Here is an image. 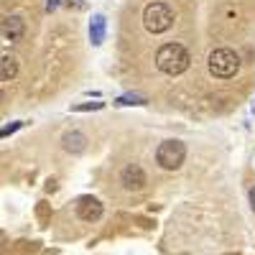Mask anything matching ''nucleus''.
Segmentation results:
<instances>
[{
  "label": "nucleus",
  "instance_id": "obj_11",
  "mask_svg": "<svg viewBox=\"0 0 255 255\" xmlns=\"http://www.w3.org/2000/svg\"><path fill=\"white\" fill-rule=\"evenodd\" d=\"M148 100L143 97V95H123V97H118V105H145Z\"/></svg>",
  "mask_w": 255,
  "mask_h": 255
},
{
  "label": "nucleus",
  "instance_id": "obj_10",
  "mask_svg": "<svg viewBox=\"0 0 255 255\" xmlns=\"http://www.w3.org/2000/svg\"><path fill=\"white\" fill-rule=\"evenodd\" d=\"M90 41L95 46H100L105 41V15H95L90 23Z\"/></svg>",
  "mask_w": 255,
  "mask_h": 255
},
{
  "label": "nucleus",
  "instance_id": "obj_12",
  "mask_svg": "<svg viewBox=\"0 0 255 255\" xmlns=\"http://www.w3.org/2000/svg\"><path fill=\"white\" fill-rule=\"evenodd\" d=\"M105 102H84V105H74V113H87V110H102Z\"/></svg>",
  "mask_w": 255,
  "mask_h": 255
},
{
  "label": "nucleus",
  "instance_id": "obj_6",
  "mask_svg": "<svg viewBox=\"0 0 255 255\" xmlns=\"http://www.w3.org/2000/svg\"><path fill=\"white\" fill-rule=\"evenodd\" d=\"M102 202L95 197H79L77 199V217L82 222H97L102 217Z\"/></svg>",
  "mask_w": 255,
  "mask_h": 255
},
{
  "label": "nucleus",
  "instance_id": "obj_5",
  "mask_svg": "<svg viewBox=\"0 0 255 255\" xmlns=\"http://www.w3.org/2000/svg\"><path fill=\"white\" fill-rule=\"evenodd\" d=\"M120 184L125 191H140L145 186V171L138 163H128L120 171Z\"/></svg>",
  "mask_w": 255,
  "mask_h": 255
},
{
  "label": "nucleus",
  "instance_id": "obj_13",
  "mask_svg": "<svg viewBox=\"0 0 255 255\" xmlns=\"http://www.w3.org/2000/svg\"><path fill=\"white\" fill-rule=\"evenodd\" d=\"M20 125H23V123H13V125H8V128H3V138H8V135H10L13 130H18V128H20Z\"/></svg>",
  "mask_w": 255,
  "mask_h": 255
},
{
  "label": "nucleus",
  "instance_id": "obj_2",
  "mask_svg": "<svg viewBox=\"0 0 255 255\" xmlns=\"http://www.w3.org/2000/svg\"><path fill=\"white\" fill-rule=\"evenodd\" d=\"M207 69L215 79H232L240 72V56H238V51H232L227 46L215 49L207 56Z\"/></svg>",
  "mask_w": 255,
  "mask_h": 255
},
{
  "label": "nucleus",
  "instance_id": "obj_3",
  "mask_svg": "<svg viewBox=\"0 0 255 255\" xmlns=\"http://www.w3.org/2000/svg\"><path fill=\"white\" fill-rule=\"evenodd\" d=\"M174 20H176V13L168 3L156 0V3H148L143 8V26L148 33H166L174 26Z\"/></svg>",
  "mask_w": 255,
  "mask_h": 255
},
{
  "label": "nucleus",
  "instance_id": "obj_1",
  "mask_svg": "<svg viewBox=\"0 0 255 255\" xmlns=\"http://www.w3.org/2000/svg\"><path fill=\"white\" fill-rule=\"evenodd\" d=\"M189 64H191V56L181 44H163L156 51V67H158V72H163L168 77L184 74L189 69Z\"/></svg>",
  "mask_w": 255,
  "mask_h": 255
},
{
  "label": "nucleus",
  "instance_id": "obj_14",
  "mask_svg": "<svg viewBox=\"0 0 255 255\" xmlns=\"http://www.w3.org/2000/svg\"><path fill=\"white\" fill-rule=\"evenodd\" d=\"M64 3H67L69 8L74 5V8H84V3H82V0H64Z\"/></svg>",
  "mask_w": 255,
  "mask_h": 255
},
{
  "label": "nucleus",
  "instance_id": "obj_9",
  "mask_svg": "<svg viewBox=\"0 0 255 255\" xmlns=\"http://www.w3.org/2000/svg\"><path fill=\"white\" fill-rule=\"evenodd\" d=\"M15 74H18V61H15V56L3 54V61H0V77H3V82H13Z\"/></svg>",
  "mask_w": 255,
  "mask_h": 255
},
{
  "label": "nucleus",
  "instance_id": "obj_15",
  "mask_svg": "<svg viewBox=\"0 0 255 255\" xmlns=\"http://www.w3.org/2000/svg\"><path fill=\"white\" fill-rule=\"evenodd\" d=\"M61 3H64V0H49V5H46V8H49V10H54V8H59Z\"/></svg>",
  "mask_w": 255,
  "mask_h": 255
},
{
  "label": "nucleus",
  "instance_id": "obj_8",
  "mask_svg": "<svg viewBox=\"0 0 255 255\" xmlns=\"http://www.w3.org/2000/svg\"><path fill=\"white\" fill-rule=\"evenodd\" d=\"M61 148L67 153H84V148H87V135L84 133H79V130H72V133H67L61 138Z\"/></svg>",
  "mask_w": 255,
  "mask_h": 255
},
{
  "label": "nucleus",
  "instance_id": "obj_7",
  "mask_svg": "<svg viewBox=\"0 0 255 255\" xmlns=\"http://www.w3.org/2000/svg\"><path fill=\"white\" fill-rule=\"evenodd\" d=\"M26 33V20L20 15H5L3 18V38L5 41H20Z\"/></svg>",
  "mask_w": 255,
  "mask_h": 255
},
{
  "label": "nucleus",
  "instance_id": "obj_4",
  "mask_svg": "<svg viewBox=\"0 0 255 255\" xmlns=\"http://www.w3.org/2000/svg\"><path fill=\"white\" fill-rule=\"evenodd\" d=\"M184 158H186V145L181 140H163L156 151V161H158L161 168H166V171L181 168Z\"/></svg>",
  "mask_w": 255,
  "mask_h": 255
}]
</instances>
